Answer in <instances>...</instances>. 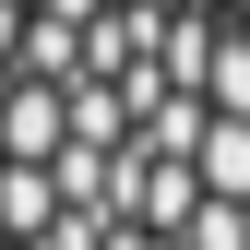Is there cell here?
<instances>
[{
    "label": "cell",
    "mask_w": 250,
    "mask_h": 250,
    "mask_svg": "<svg viewBox=\"0 0 250 250\" xmlns=\"http://www.w3.org/2000/svg\"><path fill=\"white\" fill-rule=\"evenodd\" d=\"M0 250H250V0H0Z\"/></svg>",
    "instance_id": "obj_1"
}]
</instances>
